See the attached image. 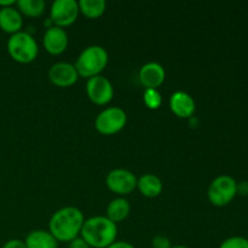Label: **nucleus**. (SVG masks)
Returning <instances> with one entry per match:
<instances>
[{"label":"nucleus","mask_w":248,"mask_h":248,"mask_svg":"<svg viewBox=\"0 0 248 248\" xmlns=\"http://www.w3.org/2000/svg\"><path fill=\"white\" fill-rule=\"evenodd\" d=\"M85 218L84 213L74 206L60 208L48 222V232L57 242H72L80 237Z\"/></svg>","instance_id":"1"},{"label":"nucleus","mask_w":248,"mask_h":248,"mask_svg":"<svg viewBox=\"0 0 248 248\" xmlns=\"http://www.w3.org/2000/svg\"><path fill=\"white\" fill-rule=\"evenodd\" d=\"M80 237L91 248H107L118 237V227L104 216L85 219Z\"/></svg>","instance_id":"2"},{"label":"nucleus","mask_w":248,"mask_h":248,"mask_svg":"<svg viewBox=\"0 0 248 248\" xmlns=\"http://www.w3.org/2000/svg\"><path fill=\"white\" fill-rule=\"evenodd\" d=\"M108 61V52L103 46L91 45L81 51L74 65L79 77L91 79L101 75V73L106 69Z\"/></svg>","instance_id":"3"},{"label":"nucleus","mask_w":248,"mask_h":248,"mask_svg":"<svg viewBox=\"0 0 248 248\" xmlns=\"http://www.w3.org/2000/svg\"><path fill=\"white\" fill-rule=\"evenodd\" d=\"M6 47L10 57L15 62L22 63V64H28L35 61L39 53L35 39L29 33L22 31L14 35H10Z\"/></svg>","instance_id":"4"},{"label":"nucleus","mask_w":248,"mask_h":248,"mask_svg":"<svg viewBox=\"0 0 248 248\" xmlns=\"http://www.w3.org/2000/svg\"><path fill=\"white\" fill-rule=\"evenodd\" d=\"M236 186L237 182L232 176L220 174V176L216 177L208 186V200L216 207H224V206L229 205L237 195Z\"/></svg>","instance_id":"5"},{"label":"nucleus","mask_w":248,"mask_h":248,"mask_svg":"<svg viewBox=\"0 0 248 248\" xmlns=\"http://www.w3.org/2000/svg\"><path fill=\"white\" fill-rule=\"evenodd\" d=\"M127 123V115L125 110L119 107H109L103 109L94 120V127L97 132L103 136H111L119 133Z\"/></svg>","instance_id":"6"},{"label":"nucleus","mask_w":248,"mask_h":248,"mask_svg":"<svg viewBox=\"0 0 248 248\" xmlns=\"http://www.w3.org/2000/svg\"><path fill=\"white\" fill-rule=\"evenodd\" d=\"M137 179L135 173L128 170L115 169L107 174L106 184L111 193L124 198L137 189Z\"/></svg>","instance_id":"7"},{"label":"nucleus","mask_w":248,"mask_h":248,"mask_svg":"<svg viewBox=\"0 0 248 248\" xmlns=\"http://www.w3.org/2000/svg\"><path fill=\"white\" fill-rule=\"evenodd\" d=\"M79 14V5L75 0H56L51 5L50 21L53 26L64 29L77 21Z\"/></svg>","instance_id":"8"},{"label":"nucleus","mask_w":248,"mask_h":248,"mask_svg":"<svg viewBox=\"0 0 248 248\" xmlns=\"http://www.w3.org/2000/svg\"><path fill=\"white\" fill-rule=\"evenodd\" d=\"M86 93L92 103L97 106H106L113 99L114 87L108 78L103 75L87 79Z\"/></svg>","instance_id":"9"},{"label":"nucleus","mask_w":248,"mask_h":248,"mask_svg":"<svg viewBox=\"0 0 248 248\" xmlns=\"http://www.w3.org/2000/svg\"><path fill=\"white\" fill-rule=\"evenodd\" d=\"M48 79L57 87H70L78 81V74L75 65L68 62H57L51 65L48 70Z\"/></svg>","instance_id":"10"},{"label":"nucleus","mask_w":248,"mask_h":248,"mask_svg":"<svg viewBox=\"0 0 248 248\" xmlns=\"http://www.w3.org/2000/svg\"><path fill=\"white\" fill-rule=\"evenodd\" d=\"M68 43H69V39H68L67 31L60 27L52 26L46 29V31L44 33V48L50 55L58 56L64 52L68 47Z\"/></svg>","instance_id":"11"},{"label":"nucleus","mask_w":248,"mask_h":248,"mask_svg":"<svg viewBox=\"0 0 248 248\" xmlns=\"http://www.w3.org/2000/svg\"><path fill=\"white\" fill-rule=\"evenodd\" d=\"M138 78L145 89L157 90V87L161 86L166 79V72L160 63L149 62L140 68Z\"/></svg>","instance_id":"12"},{"label":"nucleus","mask_w":248,"mask_h":248,"mask_svg":"<svg viewBox=\"0 0 248 248\" xmlns=\"http://www.w3.org/2000/svg\"><path fill=\"white\" fill-rule=\"evenodd\" d=\"M170 108L178 118L190 119L195 113L196 104L189 93L184 91H176L170 98Z\"/></svg>","instance_id":"13"},{"label":"nucleus","mask_w":248,"mask_h":248,"mask_svg":"<svg viewBox=\"0 0 248 248\" xmlns=\"http://www.w3.org/2000/svg\"><path fill=\"white\" fill-rule=\"evenodd\" d=\"M23 27V17L16 6L0 9V29L5 33L14 35L21 31Z\"/></svg>","instance_id":"14"},{"label":"nucleus","mask_w":248,"mask_h":248,"mask_svg":"<svg viewBox=\"0 0 248 248\" xmlns=\"http://www.w3.org/2000/svg\"><path fill=\"white\" fill-rule=\"evenodd\" d=\"M162 182L157 176L152 173L143 174L137 179V189L143 196L149 199L157 198L162 193Z\"/></svg>","instance_id":"15"},{"label":"nucleus","mask_w":248,"mask_h":248,"mask_svg":"<svg viewBox=\"0 0 248 248\" xmlns=\"http://www.w3.org/2000/svg\"><path fill=\"white\" fill-rule=\"evenodd\" d=\"M27 248H58V242L46 230H33L24 239Z\"/></svg>","instance_id":"16"},{"label":"nucleus","mask_w":248,"mask_h":248,"mask_svg":"<svg viewBox=\"0 0 248 248\" xmlns=\"http://www.w3.org/2000/svg\"><path fill=\"white\" fill-rule=\"evenodd\" d=\"M131 212V205L125 198H115L107 206V216L109 220L113 223H120L128 217Z\"/></svg>","instance_id":"17"},{"label":"nucleus","mask_w":248,"mask_h":248,"mask_svg":"<svg viewBox=\"0 0 248 248\" xmlns=\"http://www.w3.org/2000/svg\"><path fill=\"white\" fill-rule=\"evenodd\" d=\"M78 5L80 14L91 19L99 18L107 9V2L104 0H80Z\"/></svg>","instance_id":"18"},{"label":"nucleus","mask_w":248,"mask_h":248,"mask_svg":"<svg viewBox=\"0 0 248 248\" xmlns=\"http://www.w3.org/2000/svg\"><path fill=\"white\" fill-rule=\"evenodd\" d=\"M16 7L24 16L40 17L45 12L46 4L44 0H18Z\"/></svg>","instance_id":"19"},{"label":"nucleus","mask_w":248,"mask_h":248,"mask_svg":"<svg viewBox=\"0 0 248 248\" xmlns=\"http://www.w3.org/2000/svg\"><path fill=\"white\" fill-rule=\"evenodd\" d=\"M143 101H144V104L148 108L156 110V109L161 107L162 96L159 92V90L145 89L144 93H143Z\"/></svg>","instance_id":"20"},{"label":"nucleus","mask_w":248,"mask_h":248,"mask_svg":"<svg viewBox=\"0 0 248 248\" xmlns=\"http://www.w3.org/2000/svg\"><path fill=\"white\" fill-rule=\"evenodd\" d=\"M219 248H248V239L244 236H232L225 239Z\"/></svg>","instance_id":"21"},{"label":"nucleus","mask_w":248,"mask_h":248,"mask_svg":"<svg viewBox=\"0 0 248 248\" xmlns=\"http://www.w3.org/2000/svg\"><path fill=\"white\" fill-rule=\"evenodd\" d=\"M152 247L153 248H171L172 244L170 239L165 235H156L153 237L152 240Z\"/></svg>","instance_id":"22"},{"label":"nucleus","mask_w":248,"mask_h":248,"mask_svg":"<svg viewBox=\"0 0 248 248\" xmlns=\"http://www.w3.org/2000/svg\"><path fill=\"white\" fill-rule=\"evenodd\" d=\"M1 248H27V247L22 240L12 239V240H9L7 242H5V245Z\"/></svg>","instance_id":"23"},{"label":"nucleus","mask_w":248,"mask_h":248,"mask_svg":"<svg viewBox=\"0 0 248 248\" xmlns=\"http://www.w3.org/2000/svg\"><path fill=\"white\" fill-rule=\"evenodd\" d=\"M236 191H237V195L248 196V181L237 182Z\"/></svg>","instance_id":"24"},{"label":"nucleus","mask_w":248,"mask_h":248,"mask_svg":"<svg viewBox=\"0 0 248 248\" xmlns=\"http://www.w3.org/2000/svg\"><path fill=\"white\" fill-rule=\"evenodd\" d=\"M69 248H91L81 237H78V239L73 240L72 242H69Z\"/></svg>","instance_id":"25"},{"label":"nucleus","mask_w":248,"mask_h":248,"mask_svg":"<svg viewBox=\"0 0 248 248\" xmlns=\"http://www.w3.org/2000/svg\"><path fill=\"white\" fill-rule=\"evenodd\" d=\"M107 248H136L133 245H131L130 242H126V241H115L108 246Z\"/></svg>","instance_id":"26"},{"label":"nucleus","mask_w":248,"mask_h":248,"mask_svg":"<svg viewBox=\"0 0 248 248\" xmlns=\"http://www.w3.org/2000/svg\"><path fill=\"white\" fill-rule=\"evenodd\" d=\"M15 5H16V0H0V9L15 6Z\"/></svg>","instance_id":"27"},{"label":"nucleus","mask_w":248,"mask_h":248,"mask_svg":"<svg viewBox=\"0 0 248 248\" xmlns=\"http://www.w3.org/2000/svg\"><path fill=\"white\" fill-rule=\"evenodd\" d=\"M171 248H189L188 246H184V245H174Z\"/></svg>","instance_id":"28"}]
</instances>
